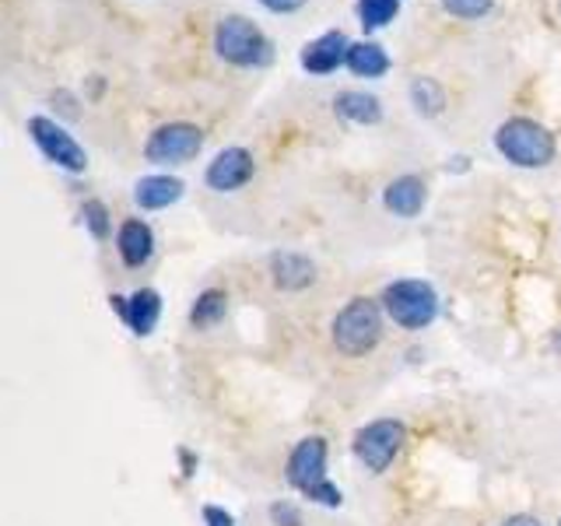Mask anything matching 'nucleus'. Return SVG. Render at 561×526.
Instances as JSON below:
<instances>
[{
  "label": "nucleus",
  "instance_id": "14",
  "mask_svg": "<svg viewBox=\"0 0 561 526\" xmlns=\"http://www.w3.org/2000/svg\"><path fill=\"white\" fill-rule=\"evenodd\" d=\"M134 197H137L140 207L158 210V207H169V204H175L183 197V183L172 180V175H148V180L137 183Z\"/></svg>",
  "mask_w": 561,
  "mask_h": 526
},
{
  "label": "nucleus",
  "instance_id": "25",
  "mask_svg": "<svg viewBox=\"0 0 561 526\" xmlns=\"http://www.w3.org/2000/svg\"><path fill=\"white\" fill-rule=\"evenodd\" d=\"M204 519H207V526H232V516H228L225 508H218V505H207Z\"/></svg>",
  "mask_w": 561,
  "mask_h": 526
},
{
  "label": "nucleus",
  "instance_id": "26",
  "mask_svg": "<svg viewBox=\"0 0 561 526\" xmlns=\"http://www.w3.org/2000/svg\"><path fill=\"white\" fill-rule=\"evenodd\" d=\"M502 526H540L534 516H513V519H505Z\"/></svg>",
  "mask_w": 561,
  "mask_h": 526
},
{
  "label": "nucleus",
  "instance_id": "6",
  "mask_svg": "<svg viewBox=\"0 0 561 526\" xmlns=\"http://www.w3.org/2000/svg\"><path fill=\"white\" fill-rule=\"evenodd\" d=\"M28 134H32V140L39 145V151L49 158L53 165H60V169H67V172H84V165H88L84 148H81L78 140L70 137L64 127H57L53 119H46V116H32V119H28Z\"/></svg>",
  "mask_w": 561,
  "mask_h": 526
},
{
  "label": "nucleus",
  "instance_id": "8",
  "mask_svg": "<svg viewBox=\"0 0 561 526\" xmlns=\"http://www.w3.org/2000/svg\"><path fill=\"white\" fill-rule=\"evenodd\" d=\"M288 481L298 491H316L320 484H327V443L323 438H302L295 446L291 460H288Z\"/></svg>",
  "mask_w": 561,
  "mask_h": 526
},
{
  "label": "nucleus",
  "instance_id": "1",
  "mask_svg": "<svg viewBox=\"0 0 561 526\" xmlns=\"http://www.w3.org/2000/svg\"><path fill=\"white\" fill-rule=\"evenodd\" d=\"M495 148L519 169H540L554 158V137L534 119H508L495 134Z\"/></svg>",
  "mask_w": 561,
  "mask_h": 526
},
{
  "label": "nucleus",
  "instance_id": "24",
  "mask_svg": "<svg viewBox=\"0 0 561 526\" xmlns=\"http://www.w3.org/2000/svg\"><path fill=\"white\" fill-rule=\"evenodd\" d=\"M267 11H277V14H288V11H298L306 4V0H260Z\"/></svg>",
  "mask_w": 561,
  "mask_h": 526
},
{
  "label": "nucleus",
  "instance_id": "17",
  "mask_svg": "<svg viewBox=\"0 0 561 526\" xmlns=\"http://www.w3.org/2000/svg\"><path fill=\"white\" fill-rule=\"evenodd\" d=\"M333 105H337V113L351 123H376L382 116L379 99L365 95V92H341L337 99H333Z\"/></svg>",
  "mask_w": 561,
  "mask_h": 526
},
{
  "label": "nucleus",
  "instance_id": "13",
  "mask_svg": "<svg viewBox=\"0 0 561 526\" xmlns=\"http://www.w3.org/2000/svg\"><path fill=\"white\" fill-rule=\"evenodd\" d=\"M119 256L123 263H130V267H140V263H148L151 260V250H154V236H151V228L145 221H127L119 228Z\"/></svg>",
  "mask_w": 561,
  "mask_h": 526
},
{
  "label": "nucleus",
  "instance_id": "19",
  "mask_svg": "<svg viewBox=\"0 0 561 526\" xmlns=\"http://www.w3.org/2000/svg\"><path fill=\"white\" fill-rule=\"evenodd\" d=\"M400 11V0H358V18L365 28H382L393 22Z\"/></svg>",
  "mask_w": 561,
  "mask_h": 526
},
{
  "label": "nucleus",
  "instance_id": "10",
  "mask_svg": "<svg viewBox=\"0 0 561 526\" xmlns=\"http://www.w3.org/2000/svg\"><path fill=\"white\" fill-rule=\"evenodd\" d=\"M347 49L351 46L341 32H327L302 49V67L309 70V75H330V70L347 64Z\"/></svg>",
  "mask_w": 561,
  "mask_h": 526
},
{
  "label": "nucleus",
  "instance_id": "9",
  "mask_svg": "<svg viewBox=\"0 0 561 526\" xmlns=\"http://www.w3.org/2000/svg\"><path fill=\"white\" fill-rule=\"evenodd\" d=\"M253 175V155L245 148H225L207 169V186L218 193H232L250 183Z\"/></svg>",
  "mask_w": 561,
  "mask_h": 526
},
{
  "label": "nucleus",
  "instance_id": "22",
  "mask_svg": "<svg viewBox=\"0 0 561 526\" xmlns=\"http://www.w3.org/2000/svg\"><path fill=\"white\" fill-rule=\"evenodd\" d=\"M84 221H88V228H92L99 239H105V232H110V221H105V207L99 201L84 204Z\"/></svg>",
  "mask_w": 561,
  "mask_h": 526
},
{
  "label": "nucleus",
  "instance_id": "5",
  "mask_svg": "<svg viewBox=\"0 0 561 526\" xmlns=\"http://www.w3.org/2000/svg\"><path fill=\"white\" fill-rule=\"evenodd\" d=\"M201 148H204V134L193 123H169V127H158L148 137L145 155L154 165H183L190 158H197Z\"/></svg>",
  "mask_w": 561,
  "mask_h": 526
},
{
  "label": "nucleus",
  "instance_id": "16",
  "mask_svg": "<svg viewBox=\"0 0 561 526\" xmlns=\"http://www.w3.org/2000/svg\"><path fill=\"white\" fill-rule=\"evenodd\" d=\"M312 263L309 260H302V256H295V253H280V256H274V281H277V288H288V291H295V288H306V285H312Z\"/></svg>",
  "mask_w": 561,
  "mask_h": 526
},
{
  "label": "nucleus",
  "instance_id": "15",
  "mask_svg": "<svg viewBox=\"0 0 561 526\" xmlns=\"http://www.w3.org/2000/svg\"><path fill=\"white\" fill-rule=\"evenodd\" d=\"M347 67L355 70L358 78H382L390 70V57L386 49L376 43H355L347 49Z\"/></svg>",
  "mask_w": 561,
  "mask_h": 526
},
{
  "label": "nucleus",
  "instance_id": "3",
  "mask_svg": "<svg viewBox=\"0 0 561 526\" xmlns=\"http://www.w3.org/2000/svg\"><path fill=\"white\" fill-rule=\"evenodd\" d=\"M379 333H382V320H379V309L376 302L368 298H355L347 302L337 320H333V344H337L344 355H365L379 344Z\"/></svg>",
  "mask_w": 561,
  "mask_h": 526
},
{
  "label": "nucleus",
  "instance_id": "28",
  "mask_svg": "<svg viewBox=\"0 0 561 526\" xmlns=\"http://www.w3.org/2000/svg\"><path fill=\"white\" fill-rule=\"evenodd\" d=\"M558 526H561V523H558Z\"/></svg>",
  "mask_w": 561,
  "mask_h": 526
},
{
  "label": "nucleus",
  "instance_id": "4",
  "mask_svg": "<svg viewBox=\"0 0 561 526\" xmlns=\"http://www.w3.org/2000/svg\"><path fill=\"white\" fill-rule=\"evenodd\" d=\"M382 302H386V312L393 316V323H400L403 330L428 327L438 312V298L425 281H397V285L382 291Z\"/></svg>",
  "mask_w": 561,
  "mask_h": 526
},
{
  "label": "nucleus",
  "instance_id": "23",
  "mask_svg": "<svg viewBox=\"0 0 561 526\" xmlns=\"http://www.w3.org/2000/svg\"><path fill=\"white\" fill-rule=\"evenodd\" d=\"M271 519H274L277 526H302V516H298V508L288 505V502H277V505L271 508Z\"/></svg>",
  "mask_w": 561,
  "mask_h": 526
},
{
  "label": "nucleus",
  "instance_id": "20",
  "mask_svg": "<svg viewBox=\"0 0 561 526\" xmlns=\"http://www.w3.org/2000/svg\"><path fill=\"white\" fill-rule=\"evenodd\" d=\"M411 95H414L417 113L435 116L438 110H443V88H438L435 81H428V78H417V81L411 84Z\"/></svg>",
  "mask_w": 561,
  "mask_h": 526
},
{
  "label": "nucleus",
  "instance_id": "2",
  "mask_svg": "<svg viewBox=\"0 0 561 526\" xmlns=\"http://www.w3.org/2000/svg\"><path fill=\"white\" fill-rule=\"evenodd\" d=\"M215 49L221 60L236 67H267L274 57L271 39L253 22H245V18H225V22H218Z\"/></svg>",
  "mask_w": 561,
  "mask_h": 526
},
{
  "label": "nucleus",
  "instance_id": "7",
  "mask_svg": "<svg viewBox=\"0 0 561 526\" xmlns=\"http://www.w3.org/2000/svg\"><path fill=\"white\" fill-rule=\"evenodd\" d=\"M400 446H403V425H400V421H376V425L362 428L358 438H355L358 460L373 473H382L386 467H390L393 456L400 453Z\"/></svg>",
  "mask_w": 561,
  "mask_h": 526
},
{
  "label": "nucleus",
  "instance_id": "18",
  "mask_svg": "<svg viewBox=\"0 0 561 526\" xmlns=\"http://www.w3.org/2000/svg\"><path fill=\"white\" fill-rule=\"evenodd\" d=\"M225 302H228L225 291H204L197 298V306H193V312H190L193 327H215L225 316Z\"/></svg>",
  "mask_w": 561,
  "mask_h": 526
},
{
  "label": "nucleus",
  "instance_id": "27",
  "mask_svg": "<svg viewBox=\"0 0 561 526\" xmlns=\"http://www.w3.org/2000/svg\"><path fill=\"white\" fill-rule=\"evenodd\" d=\"M554 344H558V347H561V333H558V338H554Z\"/></svg>",
  "mask_w": 561,
  "mask_h": 526
},
{
  "label": "nucleus",
  "instance_id": "12",
  "mask_svg": "<svg viewBox=\"0 0 561 526\" xmlns=\"http://www.w3.org/2000/svg\"><path fill=\"white\" fill-rule=\"evenodd\" d=\"M425 201H428V193H425V183H421L417 175H400V180H393L390 186H386V207L400 218L421 215Z\"/></svg>",
  "mask_w": 561,
  "mask_h": 526
},
{
  "label": "nucleus",
  "instance_id": "11",
  "mask_svg": "<svg viewBox=\"0 0 561 526\" xmlns=\"http://www.w3.org/2000/svg\"><path fill=\"white\" fill-rule=\"evenodd\" d=\"M116 309L123 312V320H127V327L137 333V338H148V333L154 330L158 323V312H162V298H158V291L151 288H140L130 295V302H123V298H113Z\"/></svg>",
  "mask_w": 561,
  "mask_h": 526
},
{
  "label": "nucleus",
  "instance_id": "21",
  "mask_svg": "<svg viewBox=\"0 0 561 526\" xmlns=\"http://www.w3.org/2000/svg\"><path fill=\"white\" fill-rule=\"evenodd\" d=\"M443 8L456 18H481L491 11V0H443Z\"/></svg>",
  "mask_w": 561,
  "mask_h": 526
}]
</instances>
